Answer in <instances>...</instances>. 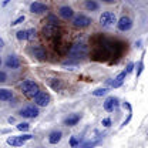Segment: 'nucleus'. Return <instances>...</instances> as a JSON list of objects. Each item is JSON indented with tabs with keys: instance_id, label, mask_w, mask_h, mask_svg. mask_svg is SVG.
Listing matches in <instances>:
<instances>
[{
	"instance_id": "nucleus-24",
	"label": "nucleus",
	"mask_w": 148,
	"mask_h": 148,
	"mask_svg": "<svg viewBox=\"0 0 148 148\" xmlns=\"http://www.w3.org/2000/svg\"><path fill=\"white\" fill-rule=\"evenodd\" d=\"M24 21V16H20V17H17L13 23H12V26H17V24H20V23H23Z\"/></svg>"
},
{
	"instance_id": "nucleus-11",
	"label": "nucleus",
	"mask_w": 148,
	"mask_h": 148,
	"mask_svg": "<svg viewBox=\"0 0 148 148\" xmlns=\"http://www.w3.org/2000/svg\"><path fill=\"white\" fill-rule=\"evenodd\" d=\"M115 106H117V98H114V97H108V98L104 101V110L108 111V112L114 111Z\"/></svg>"
},
{
	"instance_id": "nucleus-3",
	"label": "nucleus",
	"mask_w": 148,
	"mask_h": 148,
	"mask_svg": "<svg viewBox=\"0 0 148 148\" xmlns=\"http://www.w3.org/2000/svg\"><path fill=\"white\" fill-rule=\"evenodd\" d=\"M100 24L106 29H110L114 24H117V16L115 13L112 12H104L101 16H100Z\"/></svg>"
},
{
	"instance_id": "nucleus-5",
	"label": "nucleus",
	"mask_w": 148,
	"mask_h": 148,
	"mask_svg": "<svg viewBox=\"0 0 148 148\" xmlns=\"http://www.w3.org/2000/svg\"><path fill=\"white\" fill-rule=\"evenodd\" d=\"M40 114V111L37 108L36 106H26V107H23L21 110H20V115L21 117H24V118H36L37 115Z\"/></svg>"
},
{
	"instance_id": "nucleus-20",
	"label": "nucleus",
	"mask_w": 148,
	"mask_h": 148,
	"mask_svg": "<svg viewBox=\"0 0 148 148\" xmlns=\"http://www.w3.org/2000/svg\"><path fill=\"white\" fill-rule=\"evenodd\" d=\"M47 21H49V24H53V26H57L58 24V18L53 16V14H50L49 17H47Z\"/></svg>"
},
{
	"instance_id": "nucleus-10",
	"label": "nucleus",
	"mask_w": 148,
	"mask_h": 148,
	"mask_svg": "<svg viewBox=\"0 0 148 148\" xmlns=\"http://www.w3.org/2000/svg\"><path fill=\"white\" fill-rule=\"evenodd\" d=\"M6 66H7L9 69L17 70L18 67H20V60H18V57H16V56H9L7 60H6Z\"/></svg>"
},
{
	"instance_id": "nucleus-31",
	"label": "nucleus",
	"mask_w": 148,
	"mask_h": 148,
	"mask_svg": "<svg viewBox=\"0 0 148 148\" xmlns=\"http://www.w3.org/2000/svg\"><path fill=\"white\" fill-rule=\"evenodd\" d=\"M3 44H4V41H3V40H1V38H0V49H1V47H3Z\"/></svg>"
},
{
	"instance_id": "nucleus-25",
	"label": "nucleus",
	"mask_w": 148,
	"mask_h": 148,
	"mask_svg": "<svg viewBox=\"0 0 148 148\" xmlns=\"http://www.w3.org/2000/svg\"><path fill=\"white\" fill-rule=\"evenodd\" d=\"M103 125H104V127H110L111 125V120L110 118H104V120H103Z\"/></svg>"
},
{
	"instance_id": "nucleus-32",
	"label": "nucleus",
	"mask_w": 148,
	"mask_h": 148,
	"mask_svg": "<svg viewBox=\"0 0 148 148\" xmlns=\"http://www.w3.org/2000/svg\"><path fill=\"white\" fill-rule=\"evenodd\" d=\"M0 66H1V60H0Z\"/></svg>"
},
{
	"instance_id": "nucleus-12",
	"label": "nucleus",
	"mask_w": 148,
	"mask_h": 148,
	"mask_svg": "<svg viewBox=\"0 0 148 148\" xmlns=\"http://www.w3.org/2000/svg\"><path fill=\"white\" fill-rule=\"evenodd\" d=\"M80 118H81L80 114H71V115H69V117L64 120V124L69 125V127H73V125H75V124L80 121Z\"/></svg>"
},
{
	"instance_id": "nucleus-22",
	"label": "nucleus",
	"mask_w": 148,
	"mask_h": 148,
	"mask_svg": "<svg viewBox=\"0 0 148 148\" xmlns=\"http://www.w3.org/2000/svg\"><path fill=\"white\" fill-rule=\"evenodd\" d=\"M29 128H30V125H29L27 123H20V124H17L18 131H27Z\"/></svg>"
},
{
	"instance_id": "nucleus-4",
	"label": "nucleus",
	"mask_w": 148,
	"mask_h": 148,
	"mask_svg": "<svg viewBox=\"0 0 148 148\" xmlns=\"http://www.w3.org/2000/svg\"><path fill=\"white\" fill-rule=\"evenodd\" d=\"M91 24V18L86 14H78L73 18V26L77 29H84V27H88Z\"/></svg>"
},
{
	"instance_id": "nucleus-28",
	"label": "nucleus",
	"mask_w": 148,
	"mask_h": 148,
	"mask_svg": "<svg viewBox=\"0 0 148 148\" xmlns=\"http://www.w3.org/2000/svg\"><path fill=\"white\" fill-rule=\"evenodd\" d=\"M6 81V73H0V83Z\"/></svg>"
},
{
	"instance_id": "nucleus-8",
	"label": "nucleus",
	"mask_w": 148,
	"mask_h": 148,
	"mask_svg": "<svg viewBox=\"0 0 148 148\" xmlns=\"http://www.w3.org/2000/svg\"><path fill=\"white\" fill-rule=\"evenodd\" d=\"M30 12L34 13V14H41V13L47 12V6L43 4V3H40V1H33L30 4Z\"/></svg>"
},
{
	"instance_id": "nucleus-14",
	"label": "nucleus",
	"mask_w": 148,
	"mask_h": 148,
	"mask_svg": "<svg viewBox=\"0 0 148 148\" xmlns=\"http://www.w3.org/2000/svg\"><path fill=\"white\" fill-rule=\"evenodd\" d=\"M33 56H34L36 58H38V60H44L47 54H46V50H44L41 46H37V47L33 49Z\"/></svg>"
},
{
	"instance_id": "nucleus-30",
	"label": "nucleus",
	"mask_w": 148,
	"mask_h": 148,
	"mask_svg": "<svg viewBox=\"0 0 148 148\" xmlns=\"http://www.w3.org/2000/svg\"><path fill=\"white\" fill-rule=\"evenodd\" d=\"M103 1H104V3H114L115 0H103Z\"/></svg>"
},
{
	"instance_id": "nucleus-17",
	"label": "nucleus",
	"mask_w": 148,
	"mask_h": 148,
	"mask_svg": "<svg viewBox=\"0 0 148 148\" xmlns=\"http://www.w3.org/2000/svg\"><path fill=\"white\" fill-rule=\"evenodd\" d=\"M84 6H86V9H87V10H91V12H94V10H97V9H98V3H97L95 0H86Z\"/></svg>"
},
{
	"instance_id": "nucleus-9",
	"label": "nucleus",
	"mask_w": 148,
	"mask_h": 148,
	"mask_svg": "<svg viewBox=\"0 0 148 148\" xmlns=\"http://www.w3.org/2000/svg\"><path fill=\"white\" fill-rule=\"evenodd\" d=\"M58 14H60V17L64 18V20H70L74 16V10L71 7H69V6H63V7L58 9Z\"/></svg>"
},
{
	"instance_id": "nucleus-16",
	"label": "nucleus",
	"mask_w": 148,
	"mask_h": 148,
	"mask_svg": "<svg viewBox=\"0 0 148 148\" xmlns=\"http://www.w3.org/2000/svg\"><path fill=\"white\" fill-rule=\"evenodd\" d=\"M13 98V92L7 88H0V100L1 101H10Z\"/></svg>"
},
{
	"instance_id": "nucleus-26",
	"label": "nucleus",
	"mask_w": 148,
	"mask_h": 148,
	"mask_svg": "<svg viewBox=\"0 0 148 148\" xmlns=\"http://www.w3.org/2000/svg\"><path fill=\"white\" fill-rule=\"evenodd\" d=\"M132 70H134V63H128V66H127V70H125V71H127V74H130L131 71H132Z\"/></svg>"
},
{
	"instance_id": "nucleus-23",
	"label": "nucleus",
	"mask_w": 148,
	"mask_h": 148,
	"mask_svg": "<svg viewBox=\"0 0 148 148\" xmlns=\"http://www.w3.org/2000/svg\"><path fill=\"white\" fill-rule=\"evenodd\" d=\"M34 37H36V30L34 29H29L27 30V40H32Z\"/></svg>"
},
{
	"instance_id": "nucleus-29",
	"label": "nucleus",
	"mask_w": 148,
	"mask_h": 148,
	"mask_svg": "<svg viewBox=\"0 0 148 148\" xmlns=\"http://www.w3.org/2000/svg\"><path fill=\"white\" fill-rule=\"evenodd\" d=\"M77 144H78V143H77V140H75V138H71V140H70V145H71V147H75Z\"/></svg>"
},
{
	"instance_id": "nucleus-15",
	"label": "nucleus",
	"mask_w": 148,
	"mask_h": 148,
	"mask_svg": "<svg viewBox=\"0 0 148 148\" xmlns=\"http://www.w3.org/2000/svg\"><path fill=\"white\" fill-rule=\"evenodd\" d=\"M61 137H63L61 131H53V132L49 135V143H50V144H57V143H60Z\"/></svg>"
},
{
	"instance_id": "nucleus-7",
	"label": "nucleus",
	"mask_w": 148,
	"mask_h": 148,
	"mask_svg": "<svg viewBox=\"0 0 148 148\" xmlns=\"http://www.w3.org/2000/svg\"><path fill=\"white\" fill-rule=\"evenodd\" d=\"M34 103H36L38 107H46V106H49V103H50V97H49V94H46V92L38 91L36 95H34Z\"/></svg>"
},
{
	"instance_id": "nucleus-13",
	"label": "nucleus",
	"mask_w": 148,
	"mask_h": 148,
	"mask_svg": "<svg viewBox=\"0 0 148 148\" xmlns=\"http://www.w3.org/2000/svg\"><path fill=\"white\" fill-rule=\"evenodd\" d=\"M26 141L21 138V137H9L7 138V144L12 145V147H21Z\"/></svg>"
},
{
	"instance_id": "nucleus-6",
	"label": "nucleus",
	"mask_w": 148,
	"mask_h": 148,
	"mask_svg": "<svg viewBox=\"0 0 148 148\" xmlns=\"http://www.w3.org/2000/svg\"><path fill=\"white\" fill-rule=\"evenodd\" d=\"M131 27H132V20L127 16H123L117 21V29L120 32H128V30H131Z\"/></svg>"
},
{
	"instance_id": "nucleus-18",
	"label": "nucleus",
	"mask_w": 148,
	"mask_h": 148,
	"mask_svg": "<svg viewBox=\"0 0 148 148\" xmlns=\"http://www.w3.org/2000/svg\"><path fill=\"white\" fill-rule=\"evenodd\" d=\"M108 92V90L106 88V87H103V88H97V90H94V91L91 92L94 97H103V95H106Z\"/></svg>"
},
{
	"instance_id": "nucleus-1",
	"label": "nucleus",
	"mask_w": 148,
	"mask_h": 148,
	"mask_svg": "<svg viewBox=\"0 0 148 148\" xmlns=\"http://www.w3.org/2000/svg\"><path fill=\"white\" fill-rule=\"evenodd\" d=\"M87 51H88V49H87L86 44L77 43V44L71 46V49L69 50V54H70V57H73V58H83V57H86Z\"/></svg>"
},
{
	"instance_id": "nucleus-2",
	"label": "nucleus",
	"mask_w": 148,
	"mask_h": 148,
	"mask_svg": "<svg viewBox=\"0 0 148 148\" xmlns=\"http://www.w3.org/2000/svg\"><path fill=\"white\" fill-rule=\"evenodd\" d=\"M21 91L24 92L27 97L34 98V95H36L40 90H38V86H37L34 81H32V80H26V81L21 84Z\"/></svg>"
},
{
	"instance_id": "nucleus-21",
	"label": "nucleus",
	"mask_w": 148,
	"mask_h": 148,
	"mask_svg": "<svg viewBox=\"0 0 148 148\" xmlns=\"http://www.w3.org/2000/svg\"><path fill=\"white\" fill-rule=\"evenodd\" d=\"M143 70H144V58H141L140 60V63H138V70H137V77H140L141 73H143Z\"/></svg>"
},
{
	"instance_id": "nucleus-27",
	"label": "nucleus",
	"mask_w": 148,
	"mask_h": 148,
	"mask_svg": "<svg viewBox=\"0 0 148 148\" xmlns=\"http://www.w3.org/2000/svg\"><path fill=\"white\" fill-rule=\"evenodd\" d=\"M20 137H21L24 141H29V140H32V135H30V134H23V135H20Z\"/></svg>"
},
{
	"instance_id": "nucleus-19",
	"label": "nucleus",
	"mask_w": 148,
	"mask_h": 148,
	"mask_svg": "<svg viewBox=\"0 0 148 148\" xmlns=\"http://www.w3.org/2000/svg\"><path fill=\"white\" fill-rule=\"evenodd\" d=\"M17 40H27V30H20L17 32Z\"/></svg>"
}]
</instances>
